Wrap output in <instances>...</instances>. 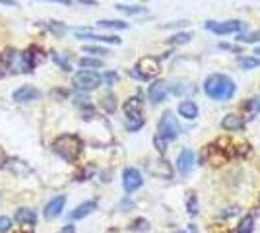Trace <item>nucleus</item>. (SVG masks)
Returning <instances> with one entry per match:
<instances>
[{"label": "nucleus", "mask_w": 260, "mask_h": 233, "mask_svg": "<svg viewBox=\"0 0 260 233\" xmlns=\"http://www.w3.org/2000/svg\"><path fill=\"white\" fill-rule=\"evenodd\" d=\"M235 82L225 74H210L204 80V93L214 101H229L235 95Z\"/></svg>", "instance_id": "1"}, {"label": "nucleus", "mask_w": 260, "mask_h": 233, "mask_svg": "<svg viewBox=\"0 0 260 233\" xmlns=\"http://www.w3.org/2000/svg\"><path fill=\"white\" fill-rule=\"evenodd\" d=\"M82 148H84V142H82V138L76 136V134H62V136H58L53 142L54 154L60 155L68 163L76 161L80 152H82Z\"/></svg>", "instance_id": "2"}, {"label": "nucleus", "mask_w": 260, "mask_h": 233, "mask_svg": "<svg viewBox=\"0 0 260 233\" xmlns=\"http://www.w3.org/2000/svg\"><path fill=\"white\" fill-rule=\"evenodd\" d=\"M2 62H4V66L8 68L10 72L14 74H29L33 72V68H35V58H33V53L31 51H27V53H22V51H6L4 56H2Z\"/></svg>", "instance_id": "3"}, {"label": "nucleus", "mask_w": 260, "mask_h": 233, "mask_svg": "<svg viewBox=\"0 0 260 233\" xmlns=\"http://www.w3.org/2000/svg\"><path fill=\"white\" fill-rule=\"evenodd\" d=\"M124 117H126V128L130 132H136L144 126V115H142V101L140 97H130L124 103Z\"/></svg>", "instance_id": "4"}, {"label": "nucleus", "mask_w": 260, "mask_h": 233, "mask_svg": "<svg viewBox=\"0 0 260 233\" xmlns=\"http://www.w3.org/2000/svg\"><path fill=\"white\" fill-rule=\"evenodd\" d=\"M159 70H161V64H159V60L155 56H144L136 62V66L128 70V74L146 82V80H152L153 76H157Z\"/></svg>", "instance_id": "5"}, {"label": "nucleus", "mask_w": 260, "mask_h": 233, "mask_svg": "<svg viewBox=\"0 0 260 233\" xmlns=\"http://www.w3.org/2000/svg\"><path fill=\"white\" fill-rule=\"evenodd\" d=\"M181 124L177 121V117H175L171 111H165L161 115V119L157 122V136L161 138V140H177L179 136H181Z\"/></svg>", "instance_id": "6"}, {"label": "nucleus", "mask_w": 260, "mask_h": 233, "mask_svg": "<svg viewBox=\"0 0 260 233\" xmlns=\"http://www.w3.org/2000/svg\"><path fill=\"white\" fill-rule=\"evenodd\" d=\"M204 27L214 31L216 35H229V34H241L245 29V23L241 20H228V22H214V20H208L204 23Z\"/></svg>", "instance_id": "7"}, {"label": "nucleus", "mask_w": 260, "mask_h": 233, "mask_svg": "<svg viewBox=\"0 0 260 233\" xmlns=\"http://www.w3.org/2000/svg\"><path fill=\"white\" fill-rule=\"evenodd\" d=\"M103 76H99L98 72H91V70H82L74 76V86L82 91H89V89H95L101 86Z\"/></svg>", "instance_id": "8"}, {"label": "nucleus", "mask_w": 260, "mask_h": 233, "mask_svg": "<svg viewBox=\"0 0 260 233\" xmlns=\"http://www.w3.org/2000/svg\"><path fill=\"white\" fill-rule=\"evenodd\" d=\"M144 185V179H142V173L136 169V167H126L122 171V187L126 192H134L138 190Z\"/></svg>", "instance_id": "9"}, {"label": "nucleus", "mask_w": 260, "mask_h": 233, "mask_svg": "<svg viewBox=\"0 0 260 233\" xmlns=\"http://www.w3.org/2000/svg\"><path fill=\"white\" fill-rule=\"evenodd\" d=\"M169 95V82L165 80H155L152 86L148 88V97L152 103H161Z\"/></svg>", "instance_id": "10"}, {"label": "nucleus", "mask_w": 260, "mask_h": 233, "mask_svg": "<svg viewBox=\"0 0 260 233\" xmlns=\"http://www.w3.org/2000/svg\"><path fill=\"white\" fill-rule=\"evenodd\" d=\"M148 171H150L152 175H155V177H161V179L173 177V167L169 165L165 159H150Z\"/></svg>", "instance_id": "11"}, {"label": "nucleus", "mask_w": 260, "mask_h": 233, "mask_svg": "<svg viewBox=\"0 0 260 233\" xmlns=\"http://www.w3.org/2000/svg\"><path fill=\"white\" fill-rule=\"evenodd\" d=\"M196 163V154L192 150H183L181 155H179V159H177V169L181 171V173H190L192 171V167Z\"/></svg>", "instance_id": "12"}, {"label": "nucleus", "mask_w": 260, "mask_h": 233, "mask_svg": "<svg viewBox=\"0 0 260 233\" xmlns=\"http://www.w3.org/2000/svg\"><path fill=\"white\" fill-rule=\"evenodd\" d=\"M39 95H41L39 89H35L33 86H22V88H18L12 93V99L18 101V103H27V101L37 99Z\"/></svg>", "instance_id": "13"}, {"label": "nucleus", "mask_w": 260, "mask_h": 233, "mask_svg": "<svg viewBox=\"0 0 260 233\" xmlns=\"http://www.w3.org/2000/svg\"><path fill=\"white\" fill-rule=\"evenodd\" d=\"M76 37L78 39H91V41H99V43H111V45H120V37L117 35H99V34H93V31H76Z\"/></svg>", "instance_id": "14"}, {"label": "nucleus", "mask_w": 260, "mask_h": 233, "mask_svg": "<svg viewBox=\"0 0 260 233\" xmlns=\"http://www.w3.org/2000/svg\"><path fill=\"white\" fill-rule=\"evenodd\" d=\"M66 204V196H54L47 206H45V218L47 220H54L56 216H60L62 210H64Z\"/></svg>", "instance_id": "15"}, {"label": "nucleus", "mask_w": 260, "mask_h": 233, "mask_svg": "<svg viewBox=\"0 0 260 233\" xmlns=\"http://www.w3.org/2000/svg\"><path fill=\"white\" fill-rule=\"evenodd\" d=\"M243 126H245V121H243V117L237 115V113H229V115H225V117L221 119V128L228 130V132L243 130Z\"/></svg>", "instance_id": "16"}, {"label": "nucleus", "mask_w": 260, "mask_h": 233, "mask_svg": "<svg viewBox=\"0 0 260 233\" xmlns=\"http://www.w3.org/2000/svg\"><path fill=\"white\" fill-rule=\"evenodd\" d=\"M198 113H200V109H198V105H196L194 101H181L179 103V115L181 117H184V119H188V121H194L196 117H198Z\"/></svg>", "instance_id": "17"}, {"label": "nucleus", "mask_w": 260, "mask_h": 233, "mask_svg": "<svg viewBox=\"0 0 260 233\" xmlns=\"http://www.w3.org/2000/svg\"><path fill=\"white\" fill-rule=\"evenodd\" d=\"M98 208V204L95 202H84V204H80L76 210L70 214V220H82V218H86V216H89L91 212Z\"/></svg>", "instance_id": "18"}, {"label": "nucleus", "mask_w": 260, "mask_h": 233, "mask_svg": "<svg viewBox=\"0 0 260 233\" xmlns=\"http://www.w3.org/2000/svg\"><path fill=\"white\" fill-rule=\"evenodd\" d=\"M16 222L35 223V222H37V216H35V212L29 210V208H20V210L16 212Z\"/></svg>", "instance_id": "19"}, {"label": "nucleus", "mask_w": 260, "mask_h": 233, "mask_svg": "<svg viewBox=\"0 0 260 233\" xmlns=\"http://www.w3.org/2000/svg\"><path fill=\"white\" fill-rule=\"evenodd\" d=\"M101 107L107 113L117 111V97H115V93H105V95L101 97Z\"/></svg>", "instance_id": "20"}, {"label": "nucleus", "mask_w": 260, "mask_h": 233, "mask_svg": "<svg viewBox=\"0 0 260 233\" xmlns=\"http://www.w3.org/2000/svg\"><path fill=\"white\" fill-rule=\"evenodd\" d=\"M99 27H105V29H126L128 23L120 22V20H99Z\"/></svg>", "instance_id": "21"}, {"label": "nucleus", "mask_w": 260, "mask_h": 233, "mask_svg": "<svg viewBox=\"0 0 260 233\" xmlns=\"http://www.w3.org/2000/svg\"><path fill=\"white\" fill-rule=\"evenodd\" d=\"M252 229H254V218L249 214V216H245V218L239 222L237 233H252Z\"/></svg>", "instance_id": "22"}, {"label": "nucleus", "mask_w": 260, "mask_h": 233, "mask_svg": "<svg viewBox=\"0 0 260 233\" xmlns=\"http://www.w3.org/2000/svg\"><path fill=\"white\" fill-rule=\"evenodd\" d=\"M239 66L243 68V70L256 68V66H260V58H254V56H241V58H239Z\"/></svg>", "instance_id": "23"}, {"label": "nucleus", "mask_w": 260, "mask_h": 233, "mask_svg": "<svg viewBox=\"0 0 260 233\" xmlns=\"http://www.w3.org/2000/svg\"><path fill=\"white\" fill-rule=\"evenodd\" d=\"M115 8L122 12V14H126V16H138V14L146 12V8H142V6H124V4H117Z\"/></svg>", "instance_id": "24"}, {"label": "nucleus", "mask_w": 260, "mask_h": 233, "mask_svg": "<svg viewBox=\"0 0 260 233\" xmlns=\"http://www.w3.org/2000/svg\"><path fill=\"white\" fill-rule=\"evenodd\" d=\"M247 111H249L250 117H256L260 113V95H256V97H252V99L247 101Z\"/></svg>", "instance_id": "25"}, {"label": "nucleus", "mask_w": 260, "mask_h": 233, "mask_svg": "<svg viewBox=\"0 0 260 233\" xmlns=\"http://www.w3.org/2000/svg\"><path fill=\"white\" fill-rule=\"evenodd\" d=\"M80 66L82 68H101L103 66V60H101V58H89V56H84V58H80Z\"/></svg>", "instance_id": "26"}, {"label": "nucleus", "mask_w": 260, "mask_h": 233, "mask_svg": "<svg viewBox=\"0 0 260 233\" xmlns=\"http://www.w3.org/2000/svg\"><path fill=\"white\" fill-rule=\"evenodd\" d=\"M237 41H241V43H260V31H252V34H239Z\"/></svg>", "instance_id": "27"}, {"label": "nucleus", "mask_w": 260, "mask_h": 233, "mask_svg": "<svg viewBox=\"0 0 260 233\" xmlns=\"http://www.w3.org/2000/svg\"><path fill=\"white\" fill-rule=\"evenodd\" d=\"M192 39V35L190 34H175L171 39H169V43L171 45H184V43H188Z\"/></svg>", "instance_id": "28"}, {"label": "nucleus", "mask_w": 260, "mask_h": 233, "mask_svg": "<svg viewBox=\"0 0 260 233\" xmlns=\"http://www.w3.org/2000/svg\"><path fill=\"white\" fill-rule=\"evenodd\" d=\"M84 53H91V55H99V56L109 55L107 49H103V47H98V45H86V47H84Z\"/></svg>", "instance_id": "29"}, {"label": "nucleus", "mask_w": 260, "mask_h": 233, "mask_svg": "<svg viewBox=\"0 0 260 233\" xmlns=\"http://www.w3.org/2000/svg\"><path fill=\"white\" fill-rule=\"evenodd\" d=\"M47 29H51L56 35H62L66 31V27L60 22H47Z\"/></svg>", "instance_id": "30"}, {"label": "nucleus", "mask_w": 260, "mask_h": 233, "mask_svg": "<svg viewBox=\"0 0 260 233\" xmlns=\"http://www.w3.org/2000/svg\"><path fill=\"white\" fill-rule=\"evenodd\" d=\"M53 60L56 62V64H58V66L62 68L64 72H70V70H72V66L68 64V60H66V58H62V56H58L56 53H53Z\"/></svg>", "instance_id": "31"}, {"label": "nucleus", "mask_w": 260, "mask_h": 233, "mask_svg": "<svg viewBox=\"0 0 260 233\" xmlns=\"http://www.w3.org/2000/svg\"><path fill=\"white\" fill-rule=\"evenodd\" d=\"M10 227H12V220H10V218H6V216H0V233L10 231Z\"/></svg>", "instance_id": "32"}, {"label": "nucleus", "mask_w": 260, "mask_h": 233, "mask_svg": "<svg viewBox=\"0 0 260 233\" xmlns=\"http://www.w3.org/2000/svg\"><path fill=\"white\" fill-rule=\"evenodd\" d=\"M153 144H155V148H157V152H159V154H163V152H165V140H161L159 136H155Z\"/></svg>", "instance_id": "33"}, {"label": "nucleus", "mask_w": 260, "mask_h": 233, "mask_svg": "<svg viewBox=\"0 0 260 233\" xmlns=\"http://www.w3.org/2000/svg\"><path fill=\"white\" fill-rule=\"evenodd\" d=\"M146 227H148V222H146V220H136V222H134V225H132L130 229L138 231V229H146Z\"/></svg>", "instance_id": "34"}, {"label": "nucleus", "mask_w": 260, "mask_h": 233, "mask_svg": "<svg viewBox=\"0 0 260 233\" xmlns=\"http://www.w3.org/2000/svg\"><path fill=\"white\" fill-rule=\"evenodd\" d=\"M103 80H105L109 86H111V84L117 80V74H115V72H109V74H105V78H103Z\"/></svg>", "instance_id": "35"}, {"label": "nucleus", "mask_w": 260, "mask_h": 233, "mask_svg": "<svg viewBox=\"0 0 260 233\" xmlns=\"http://www.w3.org/2000/svg\"><path fill=\"white\" fill-rule=\"evenodd\" d=\"M47 2H58V4H64V6H70L72 0H47Z\"/></svg>", "instance_id": "36"}, {"label": "nucleus", "mask_w": 260, "mask_h": 233, "mask_svg": "<svg viewBox=\"0 0 260 233\" xmlns=\"http://www.w3.org/2000/svg\"><path fill=\"white\" fill-rule=\"evenodd\" d=\"M80 4H89V6H93V4H98V0H78Z\"/></svg>", "instance_id": "37"}, {"label": "nucleus", "mask_w": 260, "mask_h": 233, "mask_svg": "<svg viewBox=\"0 0 260 233\" xmlns=\"http://www.w3.org/2000/svg\"><path fill=\"white\" fill-rule=\"evenodd\" d=\"M0 4H6V6H16V0H0Z\"/></svg>", "instance_id": "38"}, {"label": "nucleus", "mask_w": 260, "mask_h": 233, "mask_svg": "<svg viewBox=\"0 0 260 233\" xmlns=\"http://www.w3.org/2000/svg\"><path fill=\"white\" fill-rule=\"evenodd\" d=\"M4 161H6V154H4L2 150H0V167L4 165Z\"/></svg>", "instance_id": "39"}, {"label": "nucleus", "mask_w": 260, "mask_h": 233, "mask_svg": "<svg viewBox=\"0 0 260 233\" xmlns=\"http://www.w3.org/2000/svg\"><path fill=\"white\" fill-rule=\"evenodd\" d=\"M72 231H74V227H72V225H66V227L60 233H72Z\"/></svg>", "instance_id": "40"}, {"label": "nucleus", "mask_w": 260, "mask_h": 233, "mask_svg": "<svg viewBox=\"0 0 260 233\" xmlns=\"http://www.w3.org/2000/svg\"><path fill=\"white\" fill-rule=\"evenodd\" d=\"M254 55H260V47L258 49H254Z\"/></svg>", "instance_id": "41"}]
</instances>
